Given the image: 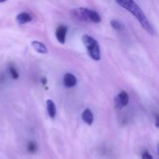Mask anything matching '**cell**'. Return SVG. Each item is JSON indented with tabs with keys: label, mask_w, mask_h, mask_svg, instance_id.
<instances>
[{
	"label": "cell",
	"mask_w": 159,
	"mask_h": 159,
	"mask_svg": "<svg viewBox=\"0 0 159 159\" xmlns=\"http://www.w3.org/2000/svg\"><path fill=\"white\" fill-rule=\"evenodd\" d=\"M116 2L120 7L128 10L138 20L142 27L144 29V31H146L150 34H155L154 26L149 21L148 18L146 17L144 12L142 10V8L139 7V5L134 2V0H116Z\"/></svg>",
	"instance_id": "cell-1"
},
{
	"label": "cell",
	"mask_w": 159,
	"mask_h": 159,
	"mask_svg": "<svg viewBox=\"0 0 159 159\" xmlns=\"http://www.w3.org/2000/svg\"><path fill=\"white\" fill-rule=\"evenodd\" d=\"M71 16L79 21L86 22H94L100 23L102 21V18L100 14L90 8L88 7H77L71 10Z\"/></svg>",
	"instance_id": "cell-2"
},
{
	"label": "cell",
	"mask_w": 159,
	"mask_h": 159,
	"mask_svg": "<svg viewBox=\"0 0 159 159\" xmlns=\"http://www.w3.org/2000/svg\"><path fill=\"white\" fill-rule=\"evenodd\" d=\"M82 42H83L84 46L86 47L89 57L95 61H100L102 58V55H101L100 45L97 42V40L89 34H84L82 36Z\"/></svg>",
	"instance_id": "cell-3"
},
{
	"label": "cell",
	"mask_w": 159,
	"mask_h": 159,
	"mask_svg": "<svg viewBox=\"0 0 159 159\" xmlns=\"http://www.w3.org/2000/svg\"><path fill=\"white\" fill-rule=\"evenodd\" d=\"M129 94L125 90H122L121 92H119V94L115 99L116 106L117 108H123L129 103Z\"/></svg>",
	"instance_id": "cell-4"
},
{
	"label": "cell",
	"mask_w": 159,
	"mask_h": 159,
	"mask_svg": "<svg viewBox=\"0 0 159 159\" xmlns=\"http://www.w3.org/2000/svg\"><path fill=\"white\" fill-rule=\"evenodd\" d=\"M67 32H68V27L66 25H63V24L62 25H60L56 29L55 35H56V38H57V40L59 41L60 44L63 45L65 43Z\"/></svg>",
	"instance_id": "cell-5"
},
{
	"label": "cell",
	"mask_w": 159,
	"mask_h": 159,
	"mask_svg": "<svg viewBox=\"0 0 159 159\" xmlns=\"http://www.w3.org/2000/svg\"><path fill=\"white\" fill-rule=\"evenodd\" d=\"M63 84L66 88H74L77 84V79L75 75L67 73L63 76Z\"/></svg>",
	"instance_id": "cell-6"
},
{
	"label": "cell",
	"mask_w": 159,
	"mask_h": 159,
	"mask_svg": "<svg viewBox=\"0 0 159 159\" xmlns=\"http://www.w3.org/2000/svg\"><path fill=\"white\" fill-rule=\"evenodd\" d=\"M31 45H32L33 48H34L36 52H38V53H40V54H47V53L48 52V50L46 45H45L44 43L40 42V41H36V40L32 41Z\"/></svg>",
	"instance_id": "cell-7"
},
{
	"label": "cell",
	"mask_w": 159,
	"mask_h": 159,
	"mask_svg": "<svg viewBox=\"0 0 159 159\" xmlns=\"http://www.w3.org/2000/svg\"><path fill=\"white\" fill-rule=\"evenodd\" d=\"M32 20V16L30 13L28 12H20L17 15L16 17V21L19 23V24H25V23H28Z\"/></svg>",
	"instance_id": "cell-8"
},
{
	"label": "cell",
	"mask_w": 159,
	"mask_h": 159,
	"mask_svg": "<svg viewBox=\"0 0 159 159\" xmlns=\"http://www.w3.org/2000/svg\"><path fill=\"white\" fill-rule=\"evenodd\" d=\"M82 120L88 124V125H91L94 121V116L93 113L89 110V109H86L84 110V112L82 113Z\"/></svg>",
	"instance_id": "cell-9"
},
{
	"label": "cell",
	"mask_w": 159,
	"mask_h": 159,
	"mask_svg": "<svg viewBox=\"0 0 159 159\" xmlns=\"http://www.w3.org/2000/svg\"><path fill=\"white\" fill-rule=\"evenodd\" d=\"M47 110H48V116L51 118H54L56 116V105H55L54 102L50 99H48L47 101Z\"/></svg>",
	"instance_id": "cell-10"
},
{
	"label": "cell",
	"mask_w": 159,
	"mask_h": 159,
	"mask_svg": "<svg viewBox=\"0 0 159 159\" xmlns=\"http://www.w3.org/2000/svg\"><path fill=\"white\" fill-rule=\"evenodd\" d=\"M8 70H9V74H10V75H11V77L13 79H18L19 78V73H18V71L16 70V68L14 66H12V65L9 66Z\"/></svg>",
	"instance_id": "cell-11"
},
{
	"label": "cell",
	"mask_w": 159,
	"mask_h": 159,
	"mask_svg": "<svg viewBox=\"0 0 159 159\" xmlns=\"http://www.w3.org/2000/svg\"><path fill=\"white\" fill-rule=\"evenodd\" d=\"M111 26L115 29V30H121L123 28V25L121 24V22H119L116 20H111Z\"/></svg>",
	"instance_id": "cell-12"
},
{
	"label": "cell",
	"mask_w": 159,
	"mask_h": 159,
	"mask_svg": "<svg viewBox=\"0 0 159 159\" xmlns=\"http://www.w3.org/2000/svg\"><path fill=\"white\" fill-rule=\"evenodd\" d=\"M143 159H154V157H153V156H151L149 153L145 152V153L143 154Z\"/></svg>",
	"instance_id": "cell-13"
},
{
	"label": "cell",
	"mask_w": 159,
	"mask_h": 159,
	"mask_svg": "<svg viewBox=\"0 0 159 159\" xmlns=\"http://www.w3.org/2000/svg\"><path fill=\"white\" fill-rule=\"evenodd\" d=\"M28 149H29V151L30 152H34L35 150H36V146H35V144H34V143H30L29 144V146H28Z\"/></svg>",
	"instance_id": "cell-14"
},
{
	"label": "cell",
	"mask_w": 159,
	"mask_h": 159,
	"mask_svg": "<svg viewBox=\"0 0 159 159\" xmlns=\"http://www.w3.org/2000/svg\"><path fill=\"white\" fill-rule=\"evenodd\" d=\"M7 0H0V3H4V2H6Z\"/></svg>",
	"instance_id": "cell-15"
}]
</instances>
